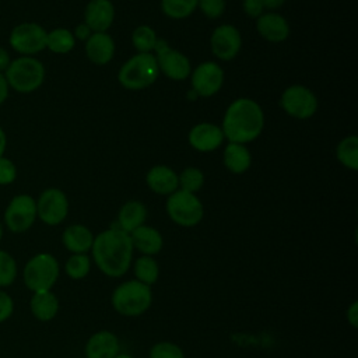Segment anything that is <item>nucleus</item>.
<instances>
[{
    "mask_svg": "<svg viewBox=\"0 0 358 358\" xmlns=\"http://www.w3.org/2000/svg\"><path fill=\"white\" fill-rule=\"evenodd\" d=\"M90 252L101 273L110 278H119L131 267L134 248L130 235L113 225L94 236Z\"/></svg>",
    "mask_w": 358,
    "mask_h": 358,
    "instance_id": "f257e3e1",
    "label": "nucleus"
},
{
    "mask_svg": "<svg viewBox=\"0 0 358 358\" xmlns=\"http://www.w3.org/2000/svg\"><path fill=\"white\" fill-rule=\"evenodd\" d=\"M264 127V112L262 106L250 98H236L232 101L222 117L221 130L228 143L248 144L256 140Z\"/></svg>",
    "mask_w": 358,
    "mask_h": 358,
    "instance_id": "f03ea898",
    "label": "nucleus"
},
{
    "mask_svg": "<svg viewBox=\"0 0 358 358\" xmlns=\"http://www.w3.org/2000/svg\"><path fill=\"white\" fill-rule=\"evenodd\" d=\"M110 303L116 313L124 317H138L144 315L152 303V289L137 280H127L115 287Z\"/></svg>",
    "mask_w": 358,
    "mask_h": 358,
    "instance_id": "7ed1b4c3",
    "label": "nucleus"
},
{
    "mask_svg": "<svg viewBox=\"0 0 358 358\" xmlns=\"http://www.w3.org/2000/svg\"><path fill=\"white\" fill-rule=\"evenodd\" d=\"M45 66L35 56H18L11 59L4 77L10 90L20 94L36 91L45 81Z\"/></svg>",
    "mask_w": 358,
    "mask_h": 358,
    "instance_id": "20e7f679",
    "label": "nucleus"
},
{
    "mask_svg": "<svg viewBox=\"0 0 358 358\" xmlns=\"http://www.w3.org/2000/svg\"><path fill=\"white\" fill-rule=\"evenodd\" d=\"M60 277V263L49 252H39L28 259L22 268L24 285L31 292L50 291Z\"/></svg>",
    "mask_w": 358,
    "mask_h": 358,
    "instance_id": "39448f33",
    "label": "nucleus"
},
{
    "mask_svg": "<svg viewBox=\"0 0 358 358\" xmlns=\"http://www.w3.org/2000/svg\"><path fill=\"white\" fill-rule=\"evenodd\" d=\"M159 76L154 53H136L127 59L117 71L119 84L131 91L152 85Z\"/></svg>",
    "mask_w": 358,
    "mask_h": 358,
    "instance_id": "423d86ee",
    "label": "nucleus"
},
{
    "mask_svg": "<svg viewBox=\"0 0 358 358\" xmlns=\"http://www.w3.org/2000/svg\"><path fill=\"white\" fill-rule=\"evenodd\" d=\"M165 210L172 222L183 228H192L201 222L204 217V207L196 193L175 190L168 196Z\"/></svg>",
    "mask_w": 358,
    "mask_h": 358,
    "instance_id": "0eeeda50",
    "label": "nucleus"
},
{
    "mask_svg": "<svg viewBox=\"0 0 358 358\" xmlns=\"http://www.w3.org/2000/svg\"><path fill=\"white\" fill-rule=\"evenodd\" d=\"M36 220V201L27 193L15 194L3 213V225L13 234L27 232Z\"/></svg>",
    "mask_w": 358,
    "mask_h": 358,
    "instance_id": "6e6552de",
    "label": "nucleus"
},
{
    "mask_svg": "<svg viewBox=\"0 0 358 358\" xmlns=\"http://www.w3.org/2000/svg\"><path fill=\"white\" fill-rule=\"evenodd\" d=\"M48 31L38 22H21L15 25L10 35L8 43L20 56H35L46 49Z\"/></svg>",
    "mask_w": 358,
    "mask_h": 358,
    "instance_id": "1a4fd4ad",
    "label": "nucleus"
},
{
    "mask_svg": "<svg viewBox=\"0 0 358 358\" xmlns=\"http://www.w3.org/2000/svg\"><path fill=\"white\" fill-rule=\"evenodd\" d=\"M280 105L288 116L306 120L316 113L317 98L310 88L302 84H292L282 91Z\"/></svg>",
    "mask_w": 358,
    "mask_h": 358,
    "instance_id": "9d476101",
    "label": "nucleus"
},
{
    "mask_svg": "<svg viewBox=\"0 0 358 358\" xmlns=\"http://www.w3.org/2000/svg\"><path fill=\"white\" fill-rule=\"evenodd\" d=\"M154 52L158 70L165 77L175 81H183L187 77H190L192 64L189 57L185 53L171 48L165 39L158 38Z\"/></svg>",
    "mask_w": 358,
    "mask_h": 358,
    "instance_id": "9b49d317",
    "label": "nucleus"
},
{
    "mask_svg": "<svg viewBox=\"0 0 358 358\" xmlns=\"http://www.w3.org/2000/svg\"><path fill=\"white\" fill-rule=\"evenodd\" d=\"M35 201L36 215L45 225L56 227L67 218L69 199L62 189L48 187L38 199H35Z\"/></svg>",
    "mask_w": 358,
    "mask_h": 358,
    "instance_id": "f8f14e48",
    "label": "nucleus"
},
{
    "mask_svg": "<svg viewBox=\"0 0 358 358\" xmlns=\"http://www.w3.org/2000/svg\"><path fill=\"white\" fill-rule=\"evenodd\" d=\"M224 70L215 62H203L190 73L193 92L201 98L215 95L224 84Z\"/></svg>",
    "mask_w": 358,
    "mask_h": 358,
    "instance_id": "ddd939ff",
    "label": "nucleus"
},
{
    "mask_svg": "<svg viewBox=\"0 0 358 358\" xmlns=\"http://www.w3.org/2000/svg\"><path fill=\"white\" fill-rule=\"evenodd\" d=\"M210 48L217 59L222 62L232 60L238 56L242 48V36L239 29L231 24L218 25L211 34Z\"/></svg>",
    "mask_w": 358,
    "mask_h": 358,
    "instance_id": "4468645a",
    "label": "nucleus"
},
{
    "mask_svg": "<svg viewBox=\"0 0 358 358\" xmlns=\"http://www.w3.org/2000/svg\"><path fill=\"white\" fill-rule=\"evenodd\" d=\"M187 141L190 147H193L196 151L210 152L217 150L224 143V133L221 130V126L201 122L190 129L187 134Z\"/></svg>",
    "mask_w": 358,
    "mask_h": 358,
    "instance_id": "2eb2a0df",
    "label": "nucleus"
},
{
    "mask_svg": "<svg viewBox=\"0 0 358 358\" xmlns=\"http://www.w3.org/2000/svg\"><path fill=\"white\" fill-rule=\"evenodd\" d=\"M115 20L110 0H90L84 8V24L92 32H106Z\"/></svg>",
    "mask_w": 358,
    "mask_h": 358,
    "instance_id": "dca6fc26",
    "label": "nucleus"
},
{
    "mask_svg": "<svg viewBox=\"0 0 358 358\" xmlns=\"http://www.w3.org/2000/svg\"><path fill=\"white\" fill-rule=\"evenodd\" d=\"M120 352L119 337L110 330H98L84 345L85 358H115Z\"/></svg>",
    "mask_w": 358,
    "mask_h": 358,
    "instance_id": "f3484780",
    "label": "nucleus"
},
{
    "mask_svg": "<svg viewBox=\"0 0 358 358\" xmlns=\"http://www.w3.org/2000/svg\"><path fill=\"white\" fill-rule=\"evenodd\" d=\"M256 31L264 41L280 43L289 36L291 28L281 14L268 11L256 18Z\"/></svg>",
    "mask_w": 358,
    "mask_h": 358,
    "instance_id": "a211bd4d",
    "label": "nucleus"
},
{
    "mask_svg": "<svg viewBox=\"0 0 358 358\" xmlns=\"http://www.w3.org/2000/svg\"><path fill=\"white\" fill-rule=\"evenodd\" d=\"M85 56L96 66L108 64L115 56V42L108 32H92L85 41Z\"/></svg>",
    "mask_w": 358,
    "mask_h": 358,
    "instance_id": "6ab92c4d",
    "label": "nucleus"
},
{
    "mask_svg": "<svg viewBox=\"0 0 358 358\" xmlns=\"http://www.w3.org/2000/svg\"><path fill=\"white\" fill-rule=\"evenodd\" d=\"M145 183L151 192L169 196L179 189L178 173L166 165H154L145 173Z\"/></svg>",
    "mask_w": 358,
    "mask_h": 358,
    "instance_id": "aec40b11",
    "label": "nucleus"
},
{
    "mask_svg": "<svg viewBox=\"0 0 358 358\" xmlns=\"http://www.w3.org/2000/svg\"><path fill=\"white\" fill-rule=\"evenodd\" d=\"M133 248L145 256H155L164 248L162 234L150 225H141L129 234Z\"/></svg>",
    "mask_w": 358,
    "mask_h": 358,
    "instance_id": "412c9836",
    "label": "nucleus"
},
{
    "mask_svg": "<svg viewBox=\"0 0 358 358\" xmlns=\"http://www.w3.org/2000/svg\"><path fill=\"white\" fill-rule=\"evenodd\" d=\"M92 231L84 224H71L62 234V243L66 250L73 253H88L94 242Z\"/></svg>",
    "mask_w": 358,
    "mask_h": 358,
    "instance_id": "4be33fe9",
    "label": "nucleus"
},
{
    "mask_svg": "<svg viewBox=\"0 0 358 358\" xmlns=\"http://www.w3.org/2000/svg\"><path fill=\"white\" fill-rule=\"evenodd\" d=\"M60 309V302L57 295L50 291L32 292L29 299V310L32 316L39 322H50L53 320Z\"/></svg>",
    "mask_w": 358,
    "mask_h": 358,
    "instance_id": "5701e85b",
    "label": "nucleus"
},
{
    "mask_svg": "<svg viewBox=\"0 0 358 358\" xmlns=\"http://www.w3.org/2000/svg\"><path fill=\"white\" fill-rule=\"evenodd\" d=\"M145 220H147V207L144 206V203L138 200H129L120 207L115 225L122 231L130 234L136 228L144 225Z\"/></svg>",
    "mask_w": 358,
    "mask_h": 358,
    "instance_id": "b1692460",
    "label": "nucleus"
},
{
    "mask_svg": "<svg viewBox=\"0 0 358 358\" xmlns=\"http://www.w3.org/2000/svg\"><path fill=\"white\" fill-rule=\"evenodd\" d=\"M222 161L225 168L236 175L246 172L252 165V155L246 144L228 143L224 148Z\"/></svg>",
    "mask_w": 358,
    "mask_h": 358,
    "instance_id": "393cba45",
    "label": "nucleus"
},
{
    "mask_svg": "<svg viewBox=\"0 0 358 358\" xmlns=\"http://www.w3.org/2000/svg\"><path fill=\"white\" fill-rule=\"evenodd\" d=\"M134 280L152 287L159 278V264L154 256L141 255L133 263Z\"/></svg>",
    "mask_w": 358,
    "mask_h": 358,
    "instance_id": "a878e982",
    "label": "nucleus"
},
{
    "mask_svg": "<svg viewBox=\"0 0 358 358\" xmlns=\"http://www.w3.org/2000/svg\"><path fill=\"white\" fill-rule=\"evenodd\" d=\"M76 46V38L67 28H53L46 35V49L56 55H66Z\"/></svg>",
    "mask_w": 358,
    "mask_h": 358,
    "instance_id": "bb28decb",
    "label": "nucleus"
},
{
    "mask_svg": "<svg viewBox=\"0 0 358 358\" xmlns=\"http://www.w3.org/2000/svg\"><path fill=\"white\" fill-rule=\"evenodd\" d=\"M336 157L338 162L351 169H358V137L355 134L341 138L336 147Z\"/></svg>",
    "mask_w": 358,
    "mask_h": 358,
    "instance_id": "cd10ccee",
    "label": "nucleus"
},
{
    "mask_svg": "<svg viewBox=\"0 0 358 358\" xmlns=\"http://www.w3.org/2000/svg\"><path fill=\"white\" fill-rule=\"evenodd\" d=\"M91 257L87 253H73L64 262V273L71 280H83L91 271Z\"/></svg>",
    "mask_w": 358,
    "mask_h": 358,
    "instance_id": "c85d7f7f",
    "label": "nucleus"
},
{
    "mask_svg": "<svg viewBox=\"0 0 358 358\" xmlns=\"http://www.w3.org/2000/svg\"><path fill=\"white\" fill-rule=\"evenodd\" d=\"M157 41V32L150 25H138L131 34V43L137 53H152Z\"/></svg>",
    "mask_w": 358,
    "mask_h": 358,
    "instance_id": "c756f323",
    "label": "nucleus"
},
{
    "mask_svg": "<svg viewBox=\"0 0 358 358\" xmlns=\"http://www.w3.org/2000/svg\"><path fill=\"white\" fill-rule=\"evenodd\" d=\"M197 8V0H161L162 13L172 20H183Z\"/></svg>",
    "mask_w": 358,
    "mask_h": 358,
    "instance_id": "7c9ffc66",
    "label": "nucleus"
},
{
    "mask_svg": "<svg viewBox=\"0 0 358 358\" xmlns=\"http://www.w3.org/2000/svg\"><path fill=\"white\" fill-rule=\"evenodd\" d=\"M18 277V263L15 257L4 249H0V288L11 287Z\"/></svg>",
    "mask_w": 358,
    "mask_h": 358,
    "instance_id": "2f4dec72",
    "label": "nucleus"
},
{
    "mask_svg": "<svg viewBox=\"0 0 358 358\" xmlns=\"http://www.w3.org/2000/svg\"><path fill=\"white\" fill-rule=\"evenodd\" d=\"M179 189L190 193H197L204 185V173L196 166L185 168L179 175Z\"/></svg>",
    "mask_w": 358,
    "mask_h": 358,
    "instance_id": "473e14b6",
    "label": "nucleus"
},
{
    "mask_svg": "<svg viewBox=\"0 0 358 358\" xmlns=\"http://www.w3.org/2000/svg\"><path fill=\"white\" fill-rule=\"evenodd\" d=\"M148 358H186L180 345L173 341H158L148 352Z\"/></svg>",
    "mask_w": 358,
    "mask_h": 358,
    "instance_id": "72a5a7b5",
    "label": "nucleus"
},
{
    "mask_svg": "<svg viewBox=\"0 0 358 358\" xmlns=\"http://www.w3.org/2000/svg\"><path fill=\"white\" fill-rule=\"evenodd\" d=\"M197 8L207 18L217 20L225 11V0H197Z\"/></svg>",
    "mask_w": 358,
    "mask_h": 358,
    "instance_id": "f704fd0d",
    "label": "nucleus"
},
{
    "mask_svg": "<svg viewBox=\"0 0 358 358\" xmlns=\"http://www.w3.org/2000/svg\"><path fill=\"white\" fill-rule=\"evenodd\" d=\"M15 179H17L15 164L10 158L1 155L0 157V186L11 185Z\"/></svg>",
    "mask_w": 358,
    "mask_h": 358,
    "instance_id": "c9c22d12",
    "label": "nucleus"
},
{
    "mask_svg": "<svg viewBox=\"0 0 358 358\" xmlns=\"http://www.w3.org/2000/svg\"><path fill=\"white\" fill-rule=\"evenodd\" d=\"M14 299L13 296L6 291L0 288V324L7 322L13 313H14Z\"/></svg>",
    "mask_w": 358,
    "mask_h": 358,
    "instance_id": "e433bc0d",
    "label": "nucleus"
},
{
    "mask_svg": "<svg viewBox=\"0 0 358 358\" xmlns=\"http://www.w3.org/2000/svg\"><path fill=\"white\" fill-rule=\"evenodd\" d=\"M243 11L249 17L257 18L264 13V6L262 0H243Z\"/></svg>",
    "mask_w": 358,
    "mask_h": 358,
    "instance_id": "4c0bfd02",
    "label": "nucleus"
},
{
    "mask_svg": "<svg viewBox=\"0 0 358 358\" xmlns=\"http://www.w3.org/2000/svg\"><path fill=\"white\" fill-rule=\"evenodd\" d=\"M345 317H347V322L354 327L357 329V323H358V303L357 301H354L345 310Z\"/></svg>",
    "mask_w": 358,
    "mask_h": 358,
    "instance_id": "58836bf2",
    "label": "nucleus"
},
{
    "mask_svg": "<svg viewBox=\"0 0 358 358\" xmlns=\"http://www.w3.org/2000/svg\"><path fill=\"white\" fill-rule=\"evenodd\" d=\"M92 34V31L83 22V24H80V25H77L76 27V29H74V32H73V35H74V38H76V41L77 39H81V41H87L88 38H90V35Z\"/></svg>",
    "mask_w": 358,
    "mask_h": 358,
    "instance_id": "ea45409f",
    "label": "nucleus"
},
{
    "mask_svg": "<svg viewBox=\"0 0 358 358\" xmlns=\"http://www.w3.org/2000/svg\"><path fill=\"white\" fill-rule=\"evenodd\" d=\"M8 94H10L8 83H7L6 77H4V74H3V73H0V106L7 101Z\"/></svg>",
    "mask_w": 358,
    "mask_h": 358,
    "instance_id": "a19ab883",
    "label": "nucleus"
},
{
    "mask_svg": "<svg viewBox=\"0 0 358 358\" xmlns=\"http://www.w3.org/2000/svg\"><path fill=\"white\" fill-rule=\"evenodd\" d=\"M10 62H11V57H10L8 52L3 46H0V73L4 74V71L7 70Z\"/></svg>",
    "mask_w": 358,
    "mask_h": 358,
    "instance_id": "79ce46f5",
    "label": "nucleus"
},
{
    "mask_svg": "<svg viewBox=\"0 0 358 358\" xmlns=\"http://www.w3.org/2000/svg\"><path fill=\"white\" fill-rule=\"evenodd\" d=\"M284 1L285 0H262L264 8H267V10H275V8L281 7L284 4Z\"/></svg>",
    "mask_w": 358,
    "mask_h": 358,
    "instance_id": "37998d69",
    "label": "nucleus"
},
{
    "mask_svg": "<svg viewBox=\"0 0 358 358\" xmlns=\"http://www.w3.org/2000/svg\"><path fill=\"white\" fill-rule=\"evenodd\" d=\"M6 147H7V134H6L4 129L0 126V157L4 155Z\"/></svg>",
    "mask_w": 358,
    "mask_h": 358,
    "instance_id": "c03bdc74",
    "label": "nucleus"
},
{
    "mask_svg": "<svg viewBox=\"0 0 358 358\" xmlns=\"http://www.w3.org/2000/svg\"><path fill=\"white\" fill-rule=\"evenodd\" d=\"M115 358H134V357L130 355V354H127V352H119Z\"/></svg>",
    "mask_w": 358,
    "mask_h": 358,
    "instance_id": "a18cd8bd",
    "label": "nucleus"
},
{
    "mask_svg": "<svg viewBox=\"0 0 358 358\" xmlns=\"http://www.w3.org/2000/svg\"><path fill=\"white\" fill-rule=\"evenodd\" d=\"M3 235H4V225H3V221L0 220V242L3 239Z\"/></svg>",
    "mask_w": 358,
    "mask_h": 358,
    "instance_id": "49530a36",
    "label": "nucleus"
}]
</instances>
